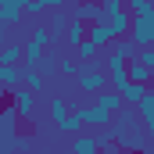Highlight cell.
Instances as JSON below:
<instances>
[{"label":"cell","instance_id":"obj_5","mask_svg":"<svg viewBox=\"0 0 154 154\" xmlns=\"http://www.w3.org/2000/svg\"><path fill=\"white\" fill-rule=\"evenodd\" d=\"M133 108H136V115H140V125H143V133H154V90H151V86L143 90V97H140Z\"/></svg>","mask_w":154,"mask_h":154},{"label":"cell","instance_id":"obj_10","mask_svg":"<svg viewBox=\"0 0 154 154\" xmlns=\"http://www.w3.org/2000/svg\"><path fill=\"white\" fill-rule=\"evenodd\" d=\"M72 50H75V54H72L75 61H100V65H104V50H100V47H93L90 39H79Z\"/></svg>","mask_w":154,"mask_h":154},{"label":"cell","instance_id":"obj_1","mask_svg":"<svg viewBox=\"0 0 154 154\" xmlns=\"http://www.w3.org/2000/svg\"><path fill=\"white\" fill-rule=\"evenodd\" d=\"M36 97L39 93H32L25 82H18V86L11 90V108H14V115L22 118V122H32V118H36Z\"/></svg>","mask_w":154,"mask_h":154},{"label":"cell","instance_id":"obj_8","mask_svg":"<svg viewBox=\"0 0 154 154\" xmlns=\"http://www.w3.org/2000/svg\"><path fill=\"white\" fill-rule=\"evenodd\" d=\"M32 68H36L43 79H50L54 72H57V47H47V50L39 54L36 61H32Z\"/></svg>","mask_w":154,"mask_h":154},{"label":"cell","instance_id":"obj_22","mask_svg":"<svg viewBox=\"0 0 154 154\" xmlns=\"http://www.w3.org/2000/svg\"><path fill=\"white\" fill-rule=\"evenodd\" d=\"M97 4H100V7H118L122 0H97Z\"/></svg>","mask_w":154,"mask_h":154},{"label":"cell","instance_id":"obj_13","mask_svg":"<svg viewBox=\"0 0 154 154\" xmlns=\"http://www.w3.org/2000/svg\"><path fill=\"white\" fill-rule=\"evenodd\" d=\"M22 82V65H0V90H14Z\"/></svg>","mask_w":154,"mask_h":154},{"label":"cell","instance_id":"obj_4","mask_svg":"<svg viewBox=\"0 0 154 154\" xmlns=\"http://www.w3.org/2000/svg\"><path fill=\"white\" fill-rule=\"evenodd\" d=\"M43 25H47V32H50V47H61L65 25H68V11H65V7H50V18H47Z\"/></svg>","mask_w":154,"mask_h":154},{"label":"cell","instance_id":"obj_16","mask_svg":"<svg viewBox=\"0 0 154 154\" xmlns=\"http://www.w3.org/2000/svg\"><path fill=\"white\" fill-rule=\"evenodd\" d=\"M125 11H133V18H154V4L151 0H122Z\"/></svg>","mask_w":154,"mask_h":154},{"label":"cell","instance_id":"obj_6","mask_svg":"<svg viewBox=\"0 0 154 154\" xmlns=\"http://www.w3.org/2000/svg\"><path fill=\"white\" fill-rule=\"evenodd\" d=\"M86 39H90L93 47H100V50H104V47L115 39V32H111V25H108V22H90V25H86Z\"/></svg>","mask_w":154,"mask_h":154},{"label":"cell","instance_id":"obj_21","mask_svg":"<svg viewBox=\"0 0 154 154\" xmlns=\"http://www.w3.org/2000/svg\"><path fill=\"white\" fill-rule=\"evenodd\" d=\"M57 72H61L65 79H75V72H79V61L72 57V54H68V57H57Z\"/></svg>","mask_w":154,"mask_h":154},{"label":"cell","instance_id":"obj_17","mask_svg":"<svg viewBox=\"0 0 154 154\" xmlns=\"http://www.w3.org/2000/svg\"><path fill=\"white\" fill-rule=\"evenodd\" d=\"M57 129H61V133H68V136H72V133H79V129H82V118H79V108H68V115H65L61 122H57Z\"/></svg>","mask_w":154,"mask_h":154},{"label":"cell","instance_id":"obj_18","mask_svg":"<svg viewBox=\"0 0 154 154\" xmlns=\"http://www.w3.org/2000/svg\"><path fill=\"white\" fill-rule=\"evenodd\" d=\"M22 82H25V86H29V90H32V93H39V90H43V82H47V79L39 75L36 68H32V65H22Z\"/></svg>","mask_w":154,"mask_h":154},{"label":"cell","instance_id":"obj_3","mask_svg":"<svg viewBox=\"0 0 154 154\" xmlns=\"http://www.w3.org/2000/svg\"><path fill=\"white\" fill-rule=\"evenodd\" d=\"M125 36L133 39L136 47H154V18H129Z\"/></svg>","mask_w":154,"mask_h":154},{"label":"cell","instance_id":"obj_2","mask_svg":"<svg viewBox=\"0 0 154 154\" xmlns=\"http://www.w3.org/2000/svg\"><path fill=\"white\" fill-rule=\"evenodd\" d=\"M75 108H79V118H82V125H93V129H108V125H111V115H115V111L100 108L97 100H93V104H75Z\"/></svg>","mask_w":154,"mask_h":154},{"label":"cell","instance_id":"obj_19","mask_svg":"<svg viewBox=\"0 0 154 154\" xmlns=\"http://www.w3.org/2000/svg\"><path fill=\"white\" fill-rule=\"evenodd\" d=\"M143 90H147V82H133V79H129V82L122 86V104H136V100L143 97Z\"/></svg>","mask_w":154,"mask_h":154},{"label":"cell","instance_id":"obj_15","mask_svg":"<svg viewBox=\"0 0 154 154\" xmlns=\"http://www.w3.org/2000/svg\"><path fill=\"white\" fill-rule=\"evenodd\" d=\"M72 136H75V140H72V151H75V154H93V151H97V140H93L90 133L79 129V133H72Z\"/></svg>","mask_w":154,"mask_h":154},{"label":"cell","instance_id":"obj_14","mask_svg":"<svg viewBox=\"0 0 154 154\" xmlns=\"http://www.w3.org/2000/svg\"><path fill=\"white\" fill-rule=\"evenodd\" d=\"M93 100H97L100 108H108V111H118V108H122V93H115L111 86H104L100 93H93Z\"/></svg>","mask_w":154,"mask_h":154},{"label":"cell","instance_id":"obj_23","mask_svg":"<svg viewBox=\"0 0 154 154\" xmlns=\"http://www.w3.org/2000/svg\"><path fill=\"white\" fill-rule=\"evenodd\" d=\"M0 32H4V18H0Z\"/></svg>","mask_w":154,"mask_h":154},{"label":"cell","instance_id":"obj_20","mask_svg":"<svg viewBox=\"0 0 154 154\" xmlns=\"http://www.w3.org/2000/svg\"><path fill=\"white\" fill-rule=\"evenodd\" d=\"M72 108H75V104H72ZM65 115H68V100H65V97H50V118H54V125Z\"/></svg>","mask_w":154,"mask_h":154},{"label":"cell","instance_id":"obj_7","mask_svg":"<svg viewBox=\"0 0 154 154\" xmlns=\"http://www.w3.org/2000/svg\"><path fill=\"white\" fill-rule=\"evenodd\" d=\"M75 18L86 22V25H90V22H108V11H104L97 0H82V4L75 7Z\"/></svg>","mask_w":154,"mask_h":154},{"label":"cell","instance_id":"obj_9","mask_svg":"<svg viewBox=\"0 0 154 154\" xmlns=\"http://www.w3.org/2000/svg\"><path fill=\"white\" fill-rule=\"evenodd\" d=\"M79 39H86V22H79L75 14H72V18H68V25H65V36H61V47L68 43V50H72V47L79 43Z\"/></svg>","mask_w":154,"mask_h":154},{"label":"cell","instance_id":"obj_11","mask_svg":"<svg viewBox=\"0 0 154 154\" xmlns=\"http://www.w3.org/2000/svg\"><path fill=\"white\" fill-rule=\"evenodd\" d=\"M0 65H22V43L18 39H0Z\"/></svg>","mask_w":154,"mask_h":154},{"label":"cell","instance_id":"obj_12","mask_svg":"<svg viewBox=\"0 0 154 154\" xmlns=\"http://www.w3.org/2000/svg\"><path fill=\"white\" fill-rule=\"evenodd\" d=\"M122 68H125V75L133 79V82H147V86H151V65H143V61L129 57V61H125Z\"/></svg>","mask_w":154,"mask_h":154}]
</instances>
